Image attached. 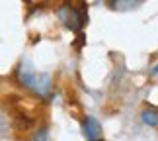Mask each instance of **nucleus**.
Instances as JSON below:
<instances>
[{
    "mask_svg": "<svg viewBox=\"0 0 158 141\" xmlns=\"http://www.w3.org/2000/svg\"><path fill=\"white\" fill-rule=\"evenodd\" d=\"M16 78L22 86H26L27 90H31V92L37 94V96H47V92L51 90V78H49V75H45V73L37 75V73L26 71L23 67H18Z\"/></svg>",
    "mask_w": 158,
    "mask_h": 141,
    "instance_id": "f257e3e1",
    "label": "nucleus"
},
{
    "mask_svg": "<svg viewBox=\"0 0 158 141\" xmlns=\"http://www.w3.org/2000/svg\"><path fill=\"white\" fill-rule=\"evenodd\" d=\"M59 20L64 24L72 32H80V29L88 24V8L86 4H80V8H74L72 4H60L57 8Z\"/></svg>",
    "mask_w": 158,
    "mask_h": 141,
    "instance_id": "f03ea898",
    "label": "nucleus"
},
{
    "mask_svg": "<svg viewBox=\"0 0 158 141\" xmlns=\"http://www.w3.org/2000/svg\"><path fill=\"white\" fill-rule=\"evenodd\" d=\"M82 133H84V137H86L88 141L102 139V126H100V121L96 118H92V116H86V118L82 120Z\"/></svg>",
    "mask_w": 158,
    "mask_h": 141,
    "instance_id": "7ed1b4c3",
    "label": "nucleus"
},
{
    "mask_svg": "<svg viewBox=\"0 0 158 141\" xmlns=\"http://www.w3.org/2000/svg\"><path fill=\"white\" fill-rule=\"evenodd\" d=\"M141 118H143V121L147 126L156 127L158 126V110L156 108H144L143 112H141Z\"/></svg>",
    "mask_w": 158,
    "mask_h": 141,
    "instance_id": "20e7f679",
    "label": "nucleus"
},
{
    "mask_svg": "<svg viewBox=\"0 0 158 141\" xmlns=\"http://www.w3.org/2000/svg\"><path fill=\"white\" fill-rule=\"evenodd\" d=\"M31 124H33V120L29 118V116H26V114H16V127L18 130H27V127H31Z\"/></svg>",
    "mask_w": 158,
    "mask_h": 141,
    "instance_id": "39448f33",
    "label": "nucleus"
},
{
    "mask_svg": "<svg viewBox=\"0 0 158 141\" xmlns=\"http://www.w3.org/2000/svg\"><path fill=\"white\" fill-rule=\"evenodd\" d=\"M107 4L111 6L113 10H125V6H129V8H137V6H141L143 2H123V0H109Z\"/></svg>",
    "mask_w": 158,
    "mask_h": 141,
    "instance_id": "423d86ee",
    "label": "nucleus"
},
{
    "mask_svg": "<svg viewBox=\"0 0 158 141\" xmlns=\"http://www.w3.org/2000/svg\"><path fill=\"white\" fill-rule=\"evenodd\" d=\"M29 141H51L47 127H39V130H35L31 135H29Z\"/></svg>",
    "mask_w": 158,
    "mask_h": 141,
    "instance_id": "0eeeda50",
    "label": "nucleus"
},
{
    "mask_svg": "<svg viewBox=\"0 0 158 141\" xmlns=\"http://www.w3.org/2000/svg\"><path fill=\"white\" fill-rule=\"evenodd\" d=\"M152 75H158V65H156L154 69H152Z\"/></svg>",
    "mask_w": 158,
    "mask_h": 141,
    "instance_id": "6e6552de",
    "label": "nucleus"
},
{
    "mask_svg": "<svg viewBox=\"0 0 158 141\" xmlns=\"http://www.w3.org/2000/svg\"><path fill=\"white\" fill-rule=\"evenodd\" d=\"M98 141H104V137H102V139H98Z\"/></svg>",
    "mask_w": 158,
    "mask_h": 141,
    "instance_id": "1a4fd4ad",
    "label": "nucleus"
}]
</instances>
